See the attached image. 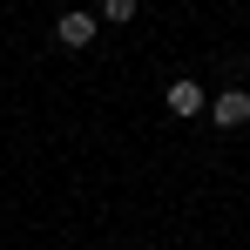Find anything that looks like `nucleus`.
<instances>
[{
	"label": "nucleus",
	"instance_id": "nucleus-1",
	"mask_svg": "<svg viewBox=\"0 0 250 250\" xmlns=\"http://www.w3.org/2000/svg\"><path fill=\"white\" fill-rule=\"evenodd\" d=\"M163 108L176 115V122H189V115H203V108H209V95H203V82H189V75H176V82L163 88Z\"/></svg>",
	"mask_w": 250,
	"mask_h": 250
},
{
	"label": "nucleus",
	"instance_id": "nucleus-2",
	"mask_svg": "<svg viewBox=\"0 0 250 250\" xmlns=\"http://www.w3.org/2000/svg\"><path fill=\"white\" fill-rule=\"evenodd\" d=\"M203 115H209L216 128H244V122H250V88H223Z\"/></svg>",
	"mask_w": 250,
	"mask_h": 250
},
{
	"label": "nucleus",
	"instance_id": "nucleus-3",
	"mask_svg": "<svg viewBox=\"0 0 250 250\" xmlns=\"http://www.w3.org/2000/svg\"><path fill=\"white\" fill-rule=\"evenodd\" d=\"M95 27H102L95 14H75V7H68V14L54 21V41H61V47H88V41H95Z\"/></svg>",
	"mask_w": 250,
	"mask_h": 250
},
{
	"label": "nucleus",
	"instance_id": "nucleus-4",
	"mask_svg": "<svg viewBox=\"0 0 250 250\" xmlns=\"http://www.w3.org/2000/svg\"><path fill=\"white\" fill-rule=\"evenodd\" d=\"M95 21H115V27H128V21H135V0H102V14H95Z\"/></svg>",
	"mask_w": 250,
	"mask_h": 250
}]
</instances>
